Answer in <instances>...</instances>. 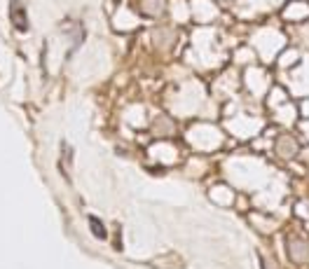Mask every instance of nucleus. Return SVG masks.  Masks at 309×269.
<instances>
[{"mask_svg":"<svg viewBox=\"0 0 309 269\" xmlns=\"http://www.w3.org/2000/svg\"><path fill=\"white\" fill-rule=\"evenodd\" d=\"M10 17H12L14 26L19 28V31H26V21H24V19H26V14H24V7L14 3V5H12V10H10Z\"/></svg>","mask_w":309,"mask_h":269,"instance_id":"obj_1","label":"nucleus"},{"mask_svg":"<svg viewBox=\"0 0 309 269\" xmlns=\"http://www.w3.org/2000/svg\"><path fill=\"white\" fill-rule=\"evenodd\" d=\"M89 227H92V232H94L99 239H103V236H106V229L101 227V220H99V218H89Z\"/></svg>","mask_w":309,"mask_h":269,"instance_id":"obj_2","label":"nucleus"}]
</instances>
